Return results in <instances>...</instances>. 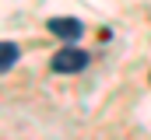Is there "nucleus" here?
Segmentation results:
<instances>
[{
    "instance_id": "nucleus-3",
    "label": "nucleus",
    "mask_w": 151,
    "mask_h": 140,
    "mask_svg": "<svg viewBox=\"0 0 151 140\" xmlns=\"http://www.w3.org/2000/svg\"><path fill=\"white\" fill-rule=\"evenodd\" d=\"M14 63H18V46L14 42H0V74L11 70Z\"/></svg>"
},
{
    "instance_id": "nucleus-2",
    "label": "nucleus",
    "mask_w": 151,
    "mask_h": 140,
    "mask_svg": "<svg viewBox=\"0 0 151 140\" xmlns=\"http://www.w3.org/2000/svg\"><path fill=\"white\" fill-rule=\"evenodd\" d=\"M49 32L60 35L63 42H77L84 28H81V21H74V18H49Z\"/></svg>"
},
{
    "instance_id": "nucleus-1",
    "label": "nucleus",
    "mask_w": 151,
    "mask_h": 140,
    "mask_svg": "<svg viewBox=\"0 0 151 140\" xmlns=\"http://www.w3.org/2000/svg\"><path fill=\"white\" fill-rule=\"evenodd\" d=\"M88 67V53L77 49V46H63L56 56H53V70L56 74H77V70Z\"/></svg>"
}]
</instances>
